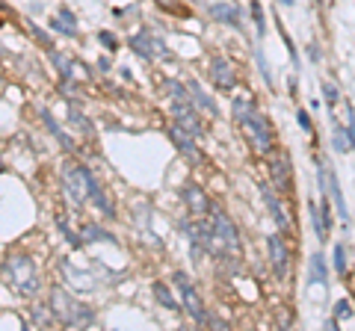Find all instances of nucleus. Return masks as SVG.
<instances>
[{
    "mask_svg": "<svg viewBox=\"0 0 355 331\" xmlns=\"http://www.w3.org/2000/svg\"><path fill=\"white\" fill-rule=\"evenodd\" d=\"M48 305L53 310V317L60 319V326H65V328H92L95 326V310H92L89 305H83V302H77L69 290H62V287L51 290Z\"/></svg>",
    "mask_w": 355,
    "mask_h": 331,
    "instance_id": "nucleus-1",
    "label": "nucleus"
},
{
    "mask_svg": "<svg viewBox=\"0 0 355 331\" xmlns=\"http://www.w3.org/2000/svg\"><path fill=\"white\" fill-rule=\"evenodd\" d=\"M3 281L6 287H12L15 293H21L27 299H33L42 287L39 269H36L33 258H27V254H9L3 260Z\"/></svg>",
    "mask_w": 355,
    "mask_h": 331,
    "instance_id": "nucleus-2",
    "label": "nucleus"
},
{
    "mask_svg": "<svg viewBox=\"0 0 355 331\" xmlns=\"http://www.w3.org/2000/svg\"><path fill=\"white\" fill-rule=\"evenodd\" d=\"M208 249L222 258V254H240V234L234 228V222L228 219L219 207L210 210V240H208Z\"/></svg>",
    "mask_w": 355,
    "mask_h": 331,
    "instance_id": "nucleus-3",
    "label": "nucleus"
},
{
    "mask_svg": "<svg viewBox=\"0 0 355 331\" xmlns=\"http://www.w3.org/2000/svg\"><path fill=\"white\" fill-rule=\"evenodd\" d=\"M95 184H98L95 175H92L83 163H69L62 169V189L77 207L92 201V189H95Z\"/></svg>",
    "mask_w": 355,
    "mask_h": 331,
    "instance_id": "nucleus-4",
    "label": "nucleus"
},
{
    "mask_svg": "<svg viewBox=\"0 0 355 331\" xmlns=\"http://www.w3.org/2000/svg\"><path fill=\"white\" fill-rule=\"evenodd\" d=\"M240 130H243L246 142L258 151V154H273V148H276V130H273V125H269V119L264 116V112L255 110L240 125Z\"/></svg>",
    "mask_w": 355,
    "mask_h": 331,
    "instance_id": "nucleus-5",
    "label": "nucleus"
},
{
    "mask_svg": "<svg viewBox=\"0 0 355 331\" xmlns=\"http://www.w3.org/2000/svg\"><path fill=\"white\" fill-rule=\"evenodd\" d=\"M127 45H130V51H134V53H139L143 60H151V62L154 60H169V56H172V51L166 47V42L154 30H148V27L136 30L134 36H130Z\"/></svg>",
    "mask_w": 355,
    "mask_h": 331,
    "instance_id": "nucleus-6",
    "label": "nucleus"
},
{
    "mask_svg": "<svg viewBox=\"0 0 355 331\" xmlns=\"http://www.w3.org/2000/svg\"><path fill=\"white\" fill-rule=\"evenodd\" d=\"M269 177H273V186L278 193H291L293 189V163H291V154L287 151H273L269 157Z\"/></svg>",
    "mask_w": 355,
    "mask_h": 331,
    "instance_id": "nucleus-7",
    "label": "nucleus"
},
{
    "mask_svg": "<svg viewBox=\"0 0 355 331\" xmlns=\"http://www.w3.org/2000/svg\"><path fill=\"white\" fill-rule=\"evenodd\" d=\"M169 139H172V145L186 157V163H190V166L201 163V151H199V142H195L199 136H193L190 130L181 127V125H172L169 127Z\"/></svg>",
    "mask_w": 355,
    "mask_h": 331,
    "instance_id": "nucleus-8",
    "label": "nucleus"
},
{
    "mask_svg": "<svg viewBox=\"0 0 355 331\" xmlns=\"http://www.w3.org/2000/svg\"><path fill=\"white\" fill-rule=\"evenodd\" d=\"M172 119H175V125H181V127H186L193 136H204V125H201V119H199V107H190L186 101H175L172 103Z\"/></svg>",
    "mask_w": 355,
    "mask_h": 331,
    "instance_id": "nucleus-9",
    "label": "nucleus"
},
{
    "mask_svg": "<svg viewBox=\"0 0 355 331\" xmlns=\"http://www.w3.org/2000/svg\"><path fill=\"white\" fill-rule=\"evenodd\" d=\"M267 249H269V263H273V272L278 278H287V272H291V252H287L282 234H269L267 236Z\"/></svg>",
    "mask_w": 355,
    "mask_h": 331,
    "instance_id": "nucleus-10",
    "label": "nucleus"
},
{
    "mask_svg": "<svg viewBox=\"0 0 355 331\" xmlns=\"http://www.w3.org/2000/svg\"><path fill=\"white\" fill-rule=\"evenodd\" d=\"M181 201L186 204V210H190V216H195V219H201V216H210L213 210V204H210V198L204 195V189L199 184H186L181 189Z\"/></svg>",
    "mask_w": 355,
    "mask_h": 331,
    "instance_id": "nucleus-11",
    "label": "nucleus"
},
{
    "mask_svg": "<svg viewBox=\"0 0 355 331\" xmlns=\"http://www.w3.org/2000/svg\"><path fill=\"white\" fill-rule=\"evenodd\" d=\"M210 77H213V86L222 89V92H231L237 86V71L225 56H213L210 60Z\"/></svg>",
    "mask_w": 355,
    "mask_h": 331,
    "instance_id": "nucleus-12",
    "label": "nucleus"
},
{
    "mask_svg": "<svg viewBox=\"0 0 355 331\" xmlns=\"http://www.w3.org/2000/svg\"><path fill=\"white\" fill-rule=\"evenodd\" d=\"M181 302H184V310L190 314L193 323H199V326H208L210 323V317H208V310H204L201 305V299H199V293H195L193 284H186V287H181Z\"/></svg>",
    "mask_w": 355,
    "mask_h": 331,
    "instance_id": "nucleus-13",
    "label": "nucleus"
},
{
    "mask_svg": "<svg viewBox=\"0 0 355 331\" xmlns=\"http://www.w3.org/2000/svg\"><path fill=\"white\" fill-rule=\"evenodd\" d=\"M311 222H314V234H317V240L326 243L329 240V234H332V216H329V198H320V207L311 204Z\"/></svg>",
    "mask_w": 355,
    "mask_h": 331,
    "instance_id": "nucleus-14",
    "label": "nucleus"
},
{
    "mask_svg": "<svg viewBox=\"0 0 355 331\" xmlns=\"http://www.w3.org/2000/svg\"><path fill=\"white\" fill-rule=\"evenodd\" d=\"M260 193H264V201H267V207H269V216H273L278 228L287 234V231H291V216L284 213V204L278 201V195L273 193V189H269V184H260Z\"/></svg>",
    "mask_w": 355,
    "mask_h": 331,
    "instance_id": "nucleus-15",
    "label": "nucleus"
},
{
    "mask_svg": "<svg viewBox=\"0 0 355 331\" xmlns=\"http://www.w3.org/2000/svg\"><path fill=\"white\" fill-rule=\"evenodd\" d=\"M51 27H53V30H57L60 36H69V39H77V33H80L77 18H74V12H71L69 6H60V9H57V15H53Z\"/></svg>",
    "mask_w": 355,
    "mask_h": 331,
    "instance_id": "nucleus-16",
    "label": "nucleus"
},
{
    "mask_svg": "<svg viewBox=\"0 0 355 331\" xmlns=\"http://www.w3.org/2000/svg\"><path fill=\"white\" fill-rule=\"evenodd\" d=\"M210 18L213 21H219V24H228V27H234V30H240L243 21H240V9L234 3H210Z\"/></svg>",
    "mask_w": 355,
    "mask_h": 331,
    "instance_id": "nucleus-17",
    "label": "nucleus"
},
{
    "mask_svg": "<svg viewBox=\"0 0 355 331\" xmlns=\"http://www.w3.org/2000/svg\"><path fill=\"white\" fill-rule=\"evenodd\" d=\"M186 86H190V98H193V103H195V107H199V110H204V112H208V116H219V107H217V101H213L210 95L201 89V83H199V80H190V83H186Z\"/></svg>",
    "mask_w": 355,
    "mask_h": 331,
    "instance_id": "nucleus-18",
    "label": "nucleus"
},
{
    "mask_svg": "<svg viewBox=\"0 0 355 331\" xmlns=\"http://www.w3.org/2000/svg\"><path fill=\"white\" fill-rule=\"evenodd\" d=\"M308 281L311 284H329V267H326V258L320 252L311 258V263H308Z\"/></svg>",
    "mask_w": 355,
    "mask_h": 331,
    "instance_id": "nucleus-19",
    "label": "nucleus"
},
{
    "mask_svg": "<svg viewBox=\"0 0 355 331\" xmlns=\"http://www.w3.org/2000/svg\"><path fill=\"white\" fill-rule=\"evenodd\" d=\"M92 204L98 207L101 213L107 216V219H113L116 216V204H113V198H110V193L101 184H95V189H92Z\"/></svg>",
    "mask_w": 355,
    "mask_h": 331,
    "instance_id": "nucleus-20",
    "label": "nucleus"
},
{
    "mask_svg": "<svg viewBox=\"0 0 355 331\" xmlns=\"http://www.w3.org/2000/svg\"><path fill=\"white\" fill-rule=\"evenodd\" d=\"M39 116H42V121H45V125H48V130H51V134L60 139V145H62L65 151H74V142L69 139V134H65V130L57 125V121H53V116H51V112L45 110V107H39Z\"/></svg>",
    "mask_w": 355,
    "mask_h": 331,
    "instance_id": "nucleus-21",
    "label": "nucleus"
},
{
    "mask_svg": "<svg viewBox=\"0 0 355 331\" xmlns=\"http://www.w3.org/2000/svg\"><path fill=\"white\" fill-rule=\"evenodd\" d=\"M151 293H154V299L160 302L163 308H169V310H178V308H184V302H178L175 296H172V290H169V284H163V281H154V287H151Z\"/></svg>",
    "mask_w": 355,
    "mask_h": 331,
    "instance_id": "nucleus-22",
    "label": "nucleus"
},
{
    "mask_svg": "<svg viewBox=\"0 0 355 331\" xmlns=\"http://www.w3.org/2000/svg\"><path fill=\"white\" fill-rule=\"evenodd\" d=\"M51 60H53V65H57V69H60V77H62V80H74V69H80V65L74 62L71 56L51 51Z\"/></svg>",
    "mask_w": 355,
    "mask_h": 331,
    "instance_id": "nucleus-23",
    "label": "nucleus"
},
{
    "mask_svg": "<svg viewBox=\"0 0 355 331\" xmlns=\"http://www.w3.org/2000/svg\"><path fill=\"white\" fill-rule=\"evenodd\" d=\"M252 112H255V101L252 98H234V103H231V116H234L237 125H243Z\"/></svg>",
    "mask_w": 355,
    "mask_h": 331,
    "instance_id": "nucleus-24",
    "label": "nucleus"
},
{
    "mask_svg": "<svg viewBox=\"0 0 355 331\" xmlns=\"http://www.w3.org/2000/svg\"><path fill=\"white\" fill-rule=\"evenodd\" d=\"M80 234H83V240H86V243H116V236L107 234L101 225H83Z\"/></svg>",
    "mask_w": 355,
    "mask_h": 331,
    "instance_id": "nucleus-25",
    "label": "nucleus"
},
{
    "mask_svg": "<svg viewBox=\"0 0 355 331\" xmlns=\"http://www.w3.org/2000/svg\"><path fill=\"white\" fill-rule=\"evenodd\" d=\"M332 145L338 154H347V151H352V139H350V127L343 130L338 121H334V134H332Z\"/></svg>",
    "mask_w": 355,
    "mask_h": 331,
    "instance_id": "nucleus-26",
    "label": "nucleus"
},
{
    "mask_svg": "<svg viewBox=\"0 0 355 331\" xmlns=\"http://www.w3.org/2000/svg\"><path fill=\"white\" fill-rule=\"evenodd\" d=\"M69 121H71V125L77 127V130H83L86 136H92V121L80 112V103H77V101H71V116H69Z\"/></svg>",
    "mask_w": 355,
    "mask_h": 331,
    "instance_id": "nucleus-27",
    "label": "nucleus"
},
{
    "mask_svg": "<svg viewBox=\"0 0 355 331\" xmlns=\"http://www.w3.org/2000/svg\"><path fill=\"white\" fill-rule=\"evenodd\" d=\"M163 89H166L163 95H169L172 101H186V89L190 86H184V83H178V80H166Z\"/></svg>",
    "mask_w": 355,
    "mask_h": 331,
    "instance_id": "nucleus-28",
    "label": "nucleus"
},
{
    "mask_svg": "<svg viewBox=\"0 0 355 331\" xmlns=\"http://www.w3.org/2000/svg\"><path fill=\"white\" fill-rule=\"evenodd\" d=\"M57 228H60V234L65 236V240H69V243L74 245V249H80V245H86V240H83V236H77V234H74V231L69 228V222H65V219H57Z\"/></svg>",
    "mask_w": 355,
    "mask_h": 331,
    "instance_id": "nucleus-29",
    "label": "nucleus"
},
{
    "mask_svg": "<svg viewBox=\"0 0 355 331\" xmlns=\"http://www.w3.org/2000/svg\"><path fill=\"white\" fill-rule=\"evenodd\" d=\"M252 18H255L258 36H264V33H267V21H264V12H260V3H258V0H252Z\"/></svg>",
    "mask_w": 355,
    "mask_h": 331,
    "instance_id": "nucleus-30",
    "label": "nucleus"
},
{
    "mask_svg": "<svg viewBox=\"0 0 355 331\" xmlns=\"http://www.w3.org/2000/svg\"><path fill=\"white\" fill-rule=\"evenodd\" d=\"M255 60H258V69H260V77H264V83L269 89H273V74H269V65L264 60V51H255Z\"/></svg>",
    "mask_w": 355,
    "mask_h": 331,
    "instance_id": "nucleus-31",
    "label": "nucleus"
},
{
    "mask_svg": "<svg viewBox=\"0 0 355 331\" xmlns=\"http://www.w3.org/2000/svg\"><path fill=\"white\" fill-rule=\"evenodd\" d=\"M334 317H338V319H350V317H352V305H350L347 299H338V302H334Z\"/></svg>",
    "mask_w": 355,
    "mask_h": 331,
    "instance_id": "nucleus-32",
    "label": "nucleus"
},
{
    "mask_svg": "<svg viewBox=\"0 0 355 331\" xmlns=\"http://www.w3.org/2000/svg\"><path fill=\"white\" fill-rule=\"evenodd\" d=\"M334 269L338 272L347 269V249H343V243L334 245Z\"/></svg>",
    "mask_w": 355,
    "mask_h": 331,
    "instance_id": "nucleus-33",
    "label": "nucleus"
},
{
    "mask_svg": "<svg viewBox=\"0 0 355 331\" xmlns=\"http://www.w3.org/2000/svg\"><path fill=\"white\" fill-rule=\"evenodd\" d=\"M323 98H326V103H329V107H334V103H338V86H334V83H323Z\"/></svg>",
    "mask_w": 355,
    "mask_h": 331,
    "instance_id": "nucleus-34",
    "label": "nucleus"
},
{
    "mask_svg": "<svg viewBox=\"0 0 355 331\" xmlns=\"http://www.w3.org/2000/svg\"><path fill=\"white\" fill-rule=\"evenodd\" d=\"M98 39H101V45H104L107 51H116V47H119V39H116L113 33H107V30H101V33H98Z\"/></svg>",
    "mask_w": 355,
    "mask_h": 331,
    "instance_id": "nucleus-35",
    "label": "nucleus"
},
{
    "mask_svg": "<svg viewBox=\"0 0 355 331\" xmlns=\"http://www.w3.org/2000/svg\"><path fill=\"white\" fill-rule=\"evenodd\" d=\"M347 116H350V139H352V148H355V110H352V103H347Z\"/></svg>",
    "mask_w": 355,
    "mask_h": 331,
    "instance_id": "nucleus-36",
    "label": "nucleus"
},
{
    "mask_svg": "<svg viewBox=\"0 0 355 331\" xmlns=\"http://www.w3.org/2000/svg\"><path fill=\"white\" fill-rule=\"evenodd\" d=\"M296 116H299V125H302V130H308V134H311V119H308V112H305V110H299Z\"/></svg>",
    "mask_w": 355,
    "mask_h": 331,
    "instance_id": "nucleus-37",
    "label": "nucleus"
},
{
    "mask_svg": "<svg viewBox=\"0 0 355 331\" xmlns=\"http://www.w3.org/2000/svg\"><path fill=\"white\" fill-rule=\"evenodd\" d=\"M320 56H323V51L317 45H308V60L311 62H320Z\"/></svg>",
    "mask_w": 355,
    "mask_h": 331,
    "instance_id": "nucleus-38",
    "label": "nucleus"
},
{
    "mask_svg": "<svg viewBox=\"0 0 355 331\" xmlns=\"http://www.w3.org/2000/svg\"><path fill=\"white\" fill-rule=\"evenodd\" d=\"M98 69L101 71H110V60H107V56H101V60H98Z\"/></svg>",
    "mask_w": 355,
    "mask_h": 331,
    "instance_id": "nucleus-39",
    "label": "nucleus"
},
{
    "mask_svg": "<svg viewBox=\"0 0 355 331\" xmlns=\"http://www.w3.org/2000/svg\"><path fill=\"white\" fill-rule=\"evenodd\" d=\"M282 3H284V6H293V0H282Z\"/></svg>",
    "mask_w": 355,
    "mask_h": 331,
    "instance_id": "nucleus-40",
    "label": "nucleus"
}]
</instances>
